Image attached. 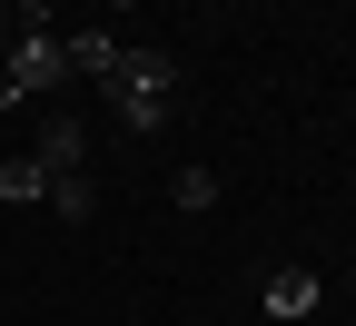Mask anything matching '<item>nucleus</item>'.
Wrapping results in <instances>:
<instances>
[{"instance_id": "nucleus-7", "label": "nucleus", "mask_w": 356, "mask_h": 326, "mask_svg": "<svg viewBox=\"0 0 356 326\" xmlns=\"http://www.w3.org/2000/svg\"><path fill=\"white\" fill-rule=\"evenodd\" d=\"M30 198H50V168L40 158H0V208H30Z\"/></svg>"}, {"instance_id": "nucleus-11", "label": "nucleus", "mask_w": 356, "mask_h": 326, "mask_svg": "<svg viewBox=\"0 0 356 326\" xmlns=\"http://www.w3.org/2000/svg\"><path fill=\"white\" fill-rule=\"evenodd\" d=\"M109 10H139V0H109Z\"/></svg>"}, {"instance_id": "nucleus-4", "label": "nucleus", "mask_w": 356, "mask_h": 326, "mask_svg": "<svg viewBox=\"0 0 356 326\" xmlns=\"http://www.w3.org/2000/svg\"><path fill=\"white\" fill-rule=\"evenodd\" d=\"M109 89H159V99H178V60H168V50H129V40H119Z\"/></svg>"}, {"instance_id": "nucleus-8", "label": "nucleus", "mask_w": 356, "mask_h": 326, "mask_svg": "<svg viewBox=\"0 0 356 326\" xmlns=\"http://www.w3.org/2000/svg\"><path fill=\"white\" fill-rule=\"evenodd\" d=\"M168 208L208 218V208H218V168H178V178H168Z\"/></svg>"}, {"instance_id": "nucleus-2", "label": "nucleus", "mask_w": 356, "mask_h": 326, "mask_svg": "<svg viewBox=\"0 0 356 326\" xmlns=\"http://www.w3.org/2000/svg\"><path fill=\"white\" fill-rule=\"evenodd\" d=\"M257 307L297 326V316H317V307H327V277H317V267H277V277L257 287Z\"/></svg>"}, {"instance_id": "nucleus-1", "label": "nucleus", "mask_w": 356, "mask_h": 326, "mask_svg": "<svg viewBox=\"0 0 356 326\" xmlns=\"http://www.w3.org/2000/svg\"><path fill=\"white\" fill-rule=\"evenodd\" d=\"M70 79V50H60V30H30L20 50H10V89L20 99H40V89H60Z\"/></svg>"}, {"instance_id": "nucleus-6", "label": "nucleus", "mask_w": 356, "mask_h": 326, "mask_svg": "<svg viewBox=\"0 0 356 326\" xmlns=\"http://www.w3.org/2000/svg\"><path fill=\"white\" fill-rule=\"evenodd\" d=\"M50 208H60L70 227H89V218H99V178H89V168H70V178H50Z\"/></svg>"}, {"instance_id": "nucleus-5", "label": "nucleus", "mask_w": 356, "mask_h": 326, "mask_svg": "<svg viewBox=\"0 0 356 326\" xmlns=\"http://www.w3.org/2000/svg\"><path fill=\"white\" fill-rule=\"evenodd\" d=\"M60 50H70V79H109V70H119V40H109V30H70Z\"/></svg>"}, {"instance_id": "nucleus-3", "label": "nucleus", "mask_w": 356, "mask_h": 326, "mask_svg": "<svg viewBox=\"0 0 356 326\" xmlns=\"http://www.w3.org/2000/svg\"><path fill=\"white\" fill-rule=\"evenodd\" d=\"M40 168H50V178H70L79 158H89V119H70V109H50V119H40V149H30Z\"/></svg>"}, {"instance_id": "nucleus-9", "label": "nucleus", "mask_w": 356, "mask_h": 326, "mask_svg": "<svg viewBox=\"0 0 356 326\" xmlns=\"http://www.w3.org/2000/svg\"><path fill=\"white\" fill-rule=\"evenodd\" d=\"M30 30H50V20H40V0H30V10H10V0H0V60H10Z\"/></svg>"}, {"instance_id": "nucleus-12", "label": "nucleus", "mask_w": 356, "mask_h": 326, "mask_svg": "<svg viewBox=\"0 0 356 326\" xmlns=\"http://www.w3.org/2000/svg\"><path fill=\"white\" fill-rule=\"evenodd\" d=\"M10 10H30V0H10Z\"/></svg>"}, {"instance_id": "nucleus-10", "label": "nucleus", "mask_w": 356, "mask_h": 326, "mask_svg": "<svg viewBox=\"0 0 356 326\" xmlns=\"http://www.w3.org/2000/svg\"><path fill=\"white\" fill-rule=\"evenodd\" d=\"M0 109H20V89H10V60H0Z\"/></svg>"}]
</instances>
